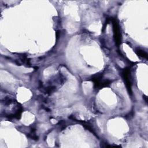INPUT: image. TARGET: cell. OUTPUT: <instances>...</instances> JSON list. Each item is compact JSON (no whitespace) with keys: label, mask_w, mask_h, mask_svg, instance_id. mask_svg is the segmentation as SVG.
Here are the masks:
<instances>
[{"label":"cell","mask_w":148,"mask_h":148,"mask_svg":"<svg viewBox=\"0 0 148 148\" xmlns=\"http://www.w3.org/2000/svg\"><path fill=\"white\" fill-rule=\"evenodd\" d=\"M123 76L125 82L126 86L127 87V89L128 90V92L131 93V82L130 80L129 79V70L128 69H125L123 72Z\"/></svg>","instance_id":"cell-1"},{"label":"cell","mask_w":148,"mask_h":148,"mask_svg":"<svg viewBox=\"0 0 148 148\" xmlns=\"http://www.w3.org/2000/svg\"><path fill=\"white\" fill-rule=\"evenodd\" d=\"M113 30H114V38L116 39V42L117 44H119L120 42V34L119 32V28L118 27L117 24L115 21H113Z\"/></svg>","instance_id":"cell-2"},{"label":"cell","mask_w":148,"mask_h":148,"mask_svg":"<svg viewBox=\"0 0 148 148\" xmlns=\"http://www.w3.org/2000/svg\"><path fill=\"white\" fill-rule=\"evenodd\" d=\"M136 53L139 57L147 59V53L146 52H145L144 51H143V50H142L139 49H138L136 50Z\"/></svg>","instance_id":"cell-3"}]
</instances>
